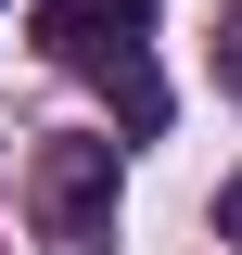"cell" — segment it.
<instances>
[{
    "mask_svg": "<svg viewBox=\"0 0 242 255\" xmlns=\"http://www.w3.org/2000/svg\"><path fill=\"white\" fill-rule=\"evenodd\" d=\"M217 77H230V90H242V13H230V26H217Z\"/></svg>",
    "mask_w": 242,
    "mask_h": 255,
    "instance_id": "obj_3",
    "label": "cell"
},
{
    "mask_svg": "<svg viewBox=\"0 0 242 255\" xmlns=\"http://www.w3.org/2000/svg\"><path fill=\"white\" fill-rule=\"evenodd\" d=\"M217 230H230V243H242V179H230V191H217Z\"/></svg>",
    "mask_w": 242,
    "mask_h": 255,
    "instance_id": "obj_4",
    "label": "cell"
},
{
    "mask_svg": "<svg viewBox=\"0 0 242 255\" xmlns=\"http://www.w3.org/2000/svg\"><path fill=\"white\" fill-rule=\"evenodd\" d=\"M115 153L127 140H51L38 153V243L51 255H115Z\"/></svg>",
    "mask_w": 242,
    "mask_h": 255,
    "instance_id": "obj_2",
    "label": "cell"
},
{
    "mask_svg": "<svg viewBox=\"0 0 242 255\" xmlns=\"http://www.w3.org/2000/svg\"><path fill=\"white\" fill-rule=\"evenodd\" d=\"M38 51H51L64 77H90V90L115 102V128H127V140H153V128H166L153 0H38Z\"/></svg>",
    "mask_w": 242,
    "mask_h": 255,
    "instance_id": "obj_1",
    "label": "cell"
}]
</instances>
